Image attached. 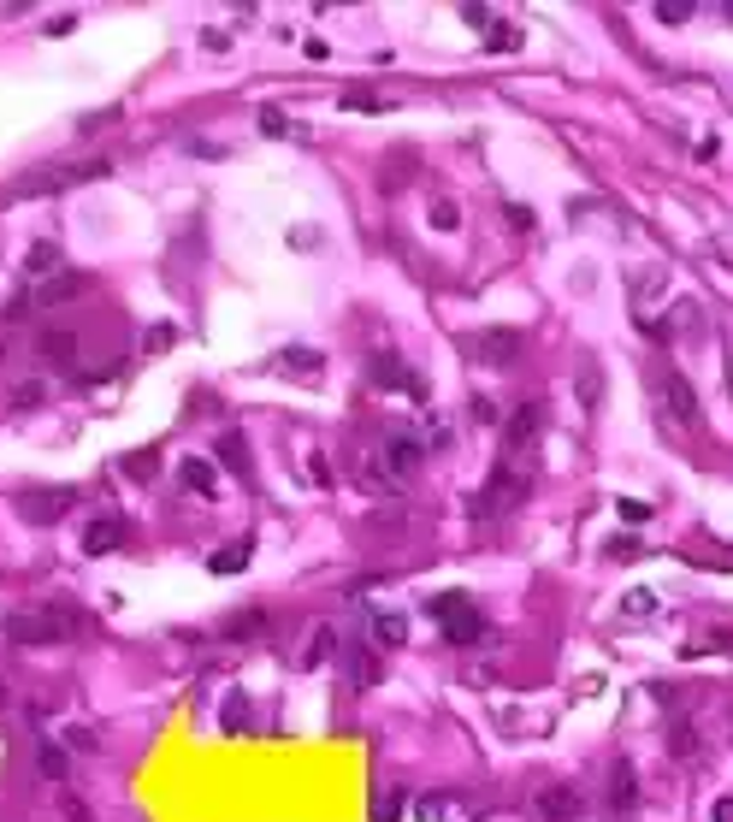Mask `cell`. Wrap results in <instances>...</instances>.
Returning <instances> with one entry per match:
<instances>
[{
	"instance_id": "obj_8",
	"label": "cell",
	"mask_w": 733,
	"mask_h": 822,
	"mask_svg": "<svg viewBox=\"0 0 733 822\" xmlns=\"http://www.w3.org/2000/svg\"><path fill=\"white\" fill-rule=\"evenodd\" d=\"M125 539H130L125 515H95V521L84 526V539H77V551H84V556H113V551H119Z\"/></svg>"
},
{
	"instance_id": "obj_30",
	"label": "cell",
	"mask_w": 733,
	"mask_h": 822,
	"mask_svg": "<svg viewBox=\"0 0 733 822\" xmlns=\"http://www.w3.org/2000/svg\"><path fill=\"white\" fill-rule=\"evenodd\" d=\"M208 568H213V574H243V568H249V544H231V551H219Z\"/></svg>"
},
{
	"instance_id": "obj_26",
	"label": "cell",
	"mask_w": 733,
	"mask_h": 822,
	"mask_svg": "<svg viewBox=\"0 0 733 822\" xmlns=\"http://www.w3.org/2000/svg\"><path fill=\"white\" fill-rule=\"evenodd\" d=\"M219 722H225V734H249V693H243V686H231V693H225Z\"/></svg>"
},
{
	"instance_id": "obj_45",
	"label": "cell",
	"mask_w": 733,
	"mask_h": 822,
	"mask_svg": "<svg viewBox=\"0 0 733 822\" xmlns=\"http://www.w3.org/2000/svg\"><path fill=\"white\" fill-rule=\"evenodd\" d=\"M462 18H467L473 30H491V6H462Z\"/></svg>"
},
{
	"instance_id": "obj_48",
	"label": "cell",
	"mask_w": 733,
	"mask_h": 822,
	"mask_svg": "<svg viewBox=\"0 0 733 822\" xmlns=\"http://www.w3.org/2000/svg\"><path fill=\"white\" fill-rule=\"evenodd\" d=\"M716 822H733V799H716Z\"/></svg>"
},
{
	"instance_id": "obj_15",
	"label": "cell",
	"mask_w": 733,
	"mask_h": 822,
	"mask_svg": "<svg viewBox=\"0 0 733 822\" xmlns=\"http://www.w3.org/2000/svg\"><path fill=\"white\" fill-rule=\"evenodd\" d=\"M36 349H42L48 367H71V361H77V331H42Z\"/></svg>"
},
{
	"instance_id": "obj_34",
	"label": "cell",
	"mask_w": 733,
	"mask_h": 822,
	"mask_svg": "<svg viewBox=\"0 0 733 822\" xmlns=\"http://www.w3.org/2000/svg\"><path fill=\"white\" fill-rule=\"evenodd\" d=\"M621 615H657V592H627L621 597Z\"/></svg>"
},
{
	"instance_id": "obj_2",
	"label": "cell",
	"mask_w": 733,
	"mask_h": 822,
	"mask_svg": "<svg viewBox=\"0 0 733 822\" xmlns=\"http://www.w3.org/2000/svg\"><path fill=\"white\" fill-rule=\"evenodd\" d=\"M432 615L444 622V639L462 645V651H480V645H491V639H497V627L485 622V615L473 610V597H462V592H437L432 597Z\"/></svg>"
},
{
	"instance_id": "obj_32",
	"label": "cell",
	"mask_w": 733,
	"mask_h": 822,
	"mask_svg": "<svg viewBox=\"0 0 733 822\" xmlns=\"http://www.w3.org/2000/svg\"><path fill=\"white\" fill-rule=\"evenodd\" d=\"M42 397H48V384H42V379H24V384H13V409H36Z\"/></svg>"
},
{
	"instance_id": "obj_10",
	"label": "cell",
	"mask_w": 733,
	"mask_h": 822,
	"mask_svg": "<svg viewBox=\"0 0 733 822\" xmlns=\"http://www.w3.org/2000/svg\"><path fill=\"white\" fill-rule=\"evenodd\" d=\"M267 367L278 373V379H320V373H325V355H320V349H308V343H290V349L272 355Z\"/></svg>"
},
{
	"instance_id": "obj_51",
	"label": "cell",
	"mask_w": 733,
	"mask_h": 822,
	"mask_svg": "<svg viewBox=\"0 0 733 822\" xmlns=\"http://www.w3.org/2000/svg\"><path fill=\"white\" fill-rule=\"evenodd\" d=\"M0 361H6V338H0Z\"/></svg>"
},
{
	"instance_id": "obj_6",
	"label": "cell",
	"mask_w": 733,
	"mask_h": 822,
	"mask_svg": "<svg viewBox=\"0 0 733 822\" xmlns=\"http://www.w3.org/2000/svg\"><path fill=\"white\" fill-rule=\"evenodd\" d=\"M107 172V160H89V166H59V172H30V178H18L13 196H54V190L66 184H84V178H101Z\"/></svg>"
},
{
	"instance_id": "obj_9",
	"label": "cell",
	"mask_w": 733,
	"mask_h": 822,
	"mask_svg": "<svg viewBox=\"0 0 733 822\" xmlns=\"http://www.w3.org/2000/svg\"><path fill=\"white\" fill-rule=\"evenodd\" d=\"M657 384H663V402H668V414H675L680 426H698L704 414H698V397H692V384L680 379L675 367H657Z\"/></svg>"
},
{
	"instance_id": "obj_43",
	"label": "cell",
	"mask_w": 733,
	"mask_h": 822,
	"mask_svg": "<svg viewBox=\"0 0 733 822\" xmlns=\"http://www.w3.org/2000/svg\"><path fill=\"white\" fill-rule=\"evenodd\" d=\"M343 107H349V113H384V101H379V95H349Z\"/></svg>"
},
{
	"instance_id": "obj_20",
	"label": "cell",
	"mask_w": 733,
	"mask_h": 822,
	"mask_svg": "<svg viewBox=\"0 0 733 822\" xmlns=\"http://www.w3.org/2000/svg\"><path fill=\"white\" fill-rule=\"evenodd\" d=\"M574 391H579V409H597V397H604V373H597L592 355H579V367H574Z\"/></svg>"
},
{
	"instance_id": "obj_12",
	"label": "cell",
	"mask_w": 733,
	"mask_h": 822,
	"mask_svg": "<svg viewBox=\"0 0 733 822\" xmlns=\"http://www.w3.org/2000/svg\"><path fill=\"white\" fill-rule=\"evenodd\" d=\"M213 455H219V468H225L231 480H243V485L254 480V462H249V438H243V432H225V438L213 444Z\"/></svg>"
},
{
	"instance_id": "obj_49",
	"label": "cell",
	"mask_w": 733,
	"mask_h": 822,
	"mask_svg": "<svg viewBox=\"0 0 733 822\" xmlns=\"http://www.w3.org/2000/svg\"><path fill=\"white\" fill-rule=\"evenodd\" d=\"M13 704V686H6V675H0V710Z\"/></svg>"
},
{
	"instance_id": "obj_7",
	"label": "cell",
	"mask_w": 733,
	"mask_h": 822,
	"mask_svg": "<svg viewBox=\"0 0 733 822\" xmlns=\"http://www.w3.org/2000/svg\"><path fill=\"white\" fill-rule=\"evenodd\" d=\"M71 503H77V491H71V485H42V491L18 497V515H24V521H36V526H48V521H59Z\"/></svg>"
},
{
	"instance_id": "obj_39",
	"label": "cell",
	"mask_w": 733,
	"mask_h": 822,
	"mask_svg": "<svg viewBox=\"0 0 733 822\" xmlns=\"http://www.w3.org/2000/svg\"><path fill=\"white\" fill-rule=\"evenodd\" d=\"M24 314H30V296H13V302H6V308H0V326H18V320H24Z\"/></svg>"
},
{
	"instance_id": "obj_11",
	"label": "cell",
	"mask_w": 733,
	"mask_h": 822,
	"mask_svg": "<svg viewBox=\"0 0 733 822\" xmlns=\"http://www.w3.org/2000/svg\"><path fill=\"white\" fill-rule=\"evenodd\" d=\"M538 420H544V409H538V402L526 397L521 409H515V414L503 420V444H508L515 455H521V450H533V438H538Z\"/></svg>"
},
{
	"instance_id": "obj_21",
	"label": "cell",
	"mask_w": 733,
	"mask_h": 822,
	"mask_svg": "<svg viewBox=\"0 0 733 822\" xmlns=\"http://www.w3.org/2000/svg\"><path fill=\"white\" fill-rule=\"evenodd\" d=\"M24 272H30V278H59V272H66V267H59V249H54V243H30V249H24Z\"/></svg>"
},
{
	"instance_id": "obj_29",
	"label": "cell",
	"mask_w": 733,
	"mask_h": 822,
	"mask_svg": "<svg viewBox=\"0 0 733 822\" xmlns=\"http://www.w3.org/2000/svg\"><path fill=\"white\" fill-rule=\"evenodd\" d=\"M455 805V793H414V822H437Z\"/></svg>"
},
{
	"instance_id": "obj_19",
	"label": "cell",
	"mask_w": 733,
	"mask_h": 822,
	"mask_svg": "<svg viewBox=\"0 0 733 822\" xmlns=\"http://www.w3.org/2000/svg\"><path fill=\"white\" fill-rule=\"evenodd\" d=\"M178 480L190 485L196 497H219V480H213V468L201 462V455H183V462H178Z\"/></svg>"
},
{
	"instance_id": "obj_27",
	"label": "cell",
	"mask_w": 733,
	"mask_h": 822,
	"mask_svg": "<svg viewBox=\"0 0 733 822\" xmlns=\"http://www.w3.org/2000/svg\"><path fill=\"white\" fill-rule=\"evenodd\" d=\"M155 468H160V455H155V450H137V455H125V462H119V473H125V480H137V485L155 480Z\"/></svg>"
},
{
	"instance_id": "obj_4",
	"label": "cell",
	"mask_w": 733,
	"mask_h": 822,
	"mask_svg": "<svg viewBox=\"0 0 733 822\" xmlns=\"http://www.w3.org/2000/svg\"><path fill=\"white\" fill-rule=\"evenodd\" d=\"M366 379L379 384V391H402V397H414V402H426L432 397V384H426V373H414L409 361L396 349H373L366 355Z\"/></svg>"
},
{
	"instance_id": "obj_47",
	"label": "cell",
	"mask_w": 733,
	"mask_h": 822,
	"mask_svg": "<svg viewBox=\"0 0 733 822\" xmlns=\"http://www.w3.org/2000/svg\"><path fill=\"white\" fill-rule=\"evenodd\" d=\"M71 24H77V13H59V18H48V36H71Z\"/></svg>"
},
{
	"instance_id": "obj_31",
	"label": "cell",
	"mask_w": 733,
	"mask_h": 822,
	"mask_svg": "<svg viewBox=\"0 0 733 822\" xmlns=\"http://www.w3.org/2000/svg\"><path fill=\"white\" fill-rule=\"evenodd\" d=\"M650 18H657V24H686L692 6H686V0H657V6H650Z\"/></svg>"
},
{
	"instance_id": "obj_17",
	"label": "cell",
	"mask_w": 733,
	"mask_h": 822,
	"mask_svg": "<svg viewBox=\"0 0 733 822\" xmlns=\"http://www.w3.org/2000/svg\"><path fill=\"white\" fill-rule=\"evenodd\" d=\"M343 645H338V627H308V651H302V668H320V663H331Z\"/></svg>"
},
{
	"instance_id": "obj_37",
	"label": "cell",
	"mask_w": 733,
	"mask_h": 822,
	"mask_svg": "<svg viewBox=\"0 0 733 822\" xmlns=\"http://www.w3.org/2000/svg\"><path fill=\"white\" fill-rule=\"evenodd\" d=\"M432 231H455V201H432Z\"/></svg>"
},
{
	"instance_id": "obj_25",
	"label": "cell",
	"mask_w": 733,
	"mask_h": 822,
	"mask_svg": "<svg viewBox=\"0 0 733 822\" xmlns=\"http://www.w3.org/2000/svg\"><path fill=\"white\" fill-rule=\"evenodd\" d=\"M402 639H409V622H402V615H396V610L373 615V645H379V651H396V645H402Z\"/></svg>"
},
{
	"instance_id": "obj_38",
	"label": "cell",
	"mask_w": 733,
	"mask_h": 822,
	"mask_svg": "<svg viewBox=\"0 0 733 822\" xmlns=\"http://www.w3.org/2000/svg\"><path fill=\"white\" fill-rule=\"evenodd\" d=\"M515 42H521V36H515L508 24H491V30H485V48H515Z\"/></svg>"
},
{
	"instance_id": "obj_18",
	"label": "cell",
	"mask_w": 733,
	"mask_h": 822,
	"mask_svg": "<svg viewBox=\"0 0 733 822\" xmlns=\"http://www.w3.org/2000/svg\"><path fill=\"white\" fill-rule=\"evenodd\" d=\"M609 805H615V810H633L639 805V769L633 764H615V775H609Z\"/></svg>"
},
{
	"instance_id": "obj_3",
	"label": "cell",
	"mask_w": 733,
	"mask_h": 822,
	"mask_svg": "<svg viewBox=\"0 0 733 822\" xmlns=\"http://www.w3.org/2000/svg\"><path fill=\"white\" fill-rule=\"evenodd\" d=\"M426 450H432V444H426L420 432H414V426H391V432H384V444H379L373 455H379V468L391 473V480H402V485H409L414 473H420Z\"/></svg>"
},
{
	"instance_id": "obj_16",
	"label": "cell",
	"mask_w": 733,
	"mask_h": 822,
	"mask_svg": "<svg viewBox=\"0 0 733 822\" xmlns=\"http://www.w3.org/2000/svg\"><path fill=\"white\" fill-rule=\"evenodd\" d=\"M521 355V331H485L480 338V361H491V367H508Z\"/></svg>"
},
{
	"instance_id": "obj_50",
	"label": "cell",
	"mask_w": 733,
	"mask_h": 822,
	"mask_svg": "<svg viewBox=\"0 0 733 822\" xmlns=\"http://www.w3.org/2000/svg\"><path fill=\"white\" fill-rule=\"evenodd\" d=\"M721 13H728V24H733V0H728V6H721Z\"/></svg>"
},
{
	"instance_id": "obj_23",
	"label": "cell",
	"mask_w": 733,
	"mask_h": 822,
	"mask_svg": "<svg viewBox=\"0 0 733 822\" xmlns=\"http://www.w3.org/2000/svg\"><path fill=\"white\" fill-rule=\"evenodd\" d=\"M261 627H267V615H261V610H237V615H225L219 639H225V645H243V639H254Z\"/></svg>"
},
{
	"instance_id": "obj_24",
	"label": "cell",
	"mask_w": 733,
	"mask_h": 822,
	"mask_svg": "<svg viewBox=\"0 0 733 822\" xmlns=\"http://www.w3.org/2000/svg\"><path fill=\"white\" fill-rule=\"evenodd\" d=\"M77 290H84V278H77V272H59V278H48L42 290H36V308H59V302H71Z\"/></svg>"
},
{
	"instance_id": "obj_33",
	"label": "cell",
	"mask_w": 733,
	"mask_h": 822,
	"mask_svg": "<svg viewBox=\"0 0 733 822\" xmlns=\"http://www.w3.org/2000/svg\"><path fill=\"white\" fill-rule=\"evenodd\" d=\"M66 746H71V752H95L101 734H95V728H84V722H71V728H66Z\"/></svg>"
},
{
	"instance_id": "obj_14",
	"label": "cell",
	"mask_w": 733,
	"mask_h": 822,
	"mask_svg": "<svg viewBox=\"0 0 733 822\" xmlns=\"http://www.w3.org/2000/svg\"><path fill=\"white\" fill-rule=\"evenodd\" d=\"M36 764H42V775H48V781H71V752L59 746V739L36 734Z\"/></svg>"
},
{
	"instance_id": "obj_35",
	"label": "cell",
	"mask_w": 733,
	"mask_h": 822,
	"mask_svg": "<svg viewBox=\"0 0 733 822\" xmlns=\"http://www.w3.org/2000/svg\"><path fill=\"white\" fill-rule=\"evenodd\" d=\"M604 556H609V562H633V556H645V544H639V539H615V544H604Z\"/></svg>"
},
{
	"instance_id": "obj_46",
	"label": "cell",
	"mask_w": 733,
	"mask_h": 822,
	"mask_svg": "<svg viewBox=\"0 0 733 822\" xmlns=\"http://www.w3.org/2000/svg\"><path fill=\"white\" fill-rule=\"evenodd\" d=\"M503 213H508V219H515V231H533V213H526V208H521V201H508V208H503Z\"/></svg>"
},
{
	"instance_id": "obj_22",
	"label": "cell",
	"mask_w": 733,
	"mask_h": 822,
	"mask_svg": "<svg viewBox=\"0 0 733 822\" xmlns=\"http://www.w3.org/2000/svg\"><path fill=\"white\" fill-rule=\"evenodd\" d=\"M361 491L366 497H402V480H391V473L379 468V455H366L361 462Z\"/></svg>"
},
{
	"instance_id": "obj_42",
	"label": "cell",
	"mask_w": 733,
	"mask_h": 822,
	"mask_svg": "<svg viewBox=\"0 0 733 822\" xmlns=\"http://www.w3.org/2000/svg\"><path fill=\"white\" fill-rule=\"evenodd\" d=\"M615 509H621V521H645V515H650V503H639V497H621Z\"/></svg>"
},
{
	"instance_id": "obj_41",
	"label": "cell",
	"mask_w": 733,
	"mask_h": 822,
	"mask_svg": "<svg viewBox=\"0 0 733 822\" xmlns=\"http://www.w3.org/2000/svg\"><path fill=\"white\" fill-rule=\"evenodd\" d=\"M308 473H314V485H320V491H325V485H331V462H325V455H320V450H314V455H308Z\"/></svg>"
},
{
	"instance_id": "obj_40",
	"label": "cell",
	"mask_w": 733,
	"mask_h": 822,
	"mask_svg": "<svg viewBox=\"0 0 733 822\" xmlns=\"http://www.w3.org/2000/svg\"><path fill=\"white\" fill-rule=\"evenodd\" d=\"M172 338H178V326H172V320H160V326H148V349H166Z\"/></svg>"
},
{
	"instance_id": "obj_1",
	"label": "cell",
	"mask_w": 733,
	"mask_h": 822,
	"mask_svg": "<svg viewBox=\"0 0 733 822\" xmlns=\"http://www.w3.org/2000/svg\"><path fill=\"white\" fill-rule=\"evenodd\" d=\"M0 633L13 645H24V651H36V645H59V639L89 633V615L77 604H36V610H13L0 622Z\"/></svg>"
},
{
	"instance_id": "obj_28",
	"label": "cell",
	"mask_w": 733,
	"mask_h": 822,
	"mask_svg": "<svg viewBox=\"0 0 733 822\" xmlns=\"http://www.w3.org/2000/svg\"><path fill=\"white\" fill-rule=\"evenodd\" d=\"M402 805H409V799L396 793V787H379V793H373V822H402Z\"/></svg>"
},
{
	"instance_id": "obj_13",
	"label": "cell",
	"mask_w": 733,
	"mask_h": 822,
	"mask_svg": "<svg viewBox=\"0 0 733 822\" xmlns=\"http://www.w3.org/2000/svg\"><path fill=\"white\" fill-rule=\"evenodd\" d=\"M343 675H349L355 693H366V686L379 681V651H373V645H343Z\"/></svg>"
},
{
	"instance_id": "obj_36",
	"label": "cell",
	"mask_w": 733,
	"mask_h": 822,
	"mask_svg": "<svg viewBox=\"0 0 733 822\" xmlns=\"http://www.w3.org/2000/svg\"><path fill=\"white\" fill-rule=\"evenodd\" d=\"M261 130H267V137H290V119H284L278 107H267V113H261Z\"/></svg>"
},
{
	"instance_id": "obj_5",
	"label": "cell",
	"mask_w": 733,
	"mask_h": 822,
	"mask_svg": "<svg viewBox=\"0 0 733 822\" xmlns=\"http://www.w3.org/2000/svg\"><path fill=\"white\" fill-rule=\"evenodd\" d=\"M533 810H538V822H579L586 793H579L574 781H550V787H538V793H533Z\"/></svg>"
},
{
	"instance_id": "obj_44",
	"label": "cell",
	"mask_w": 733,
	"mask_h": 822,
	"mask_svg": "<svg viewBox=\"0 0 733 822\" xmlns=\"http://www.w3.org/2000/svg\"><path fill=\"white\" fill-rule=\"evenodd\" d=\"M59 810H66V822H89V805H84V799H59Z\"/></svg>"
}]
</instances>
